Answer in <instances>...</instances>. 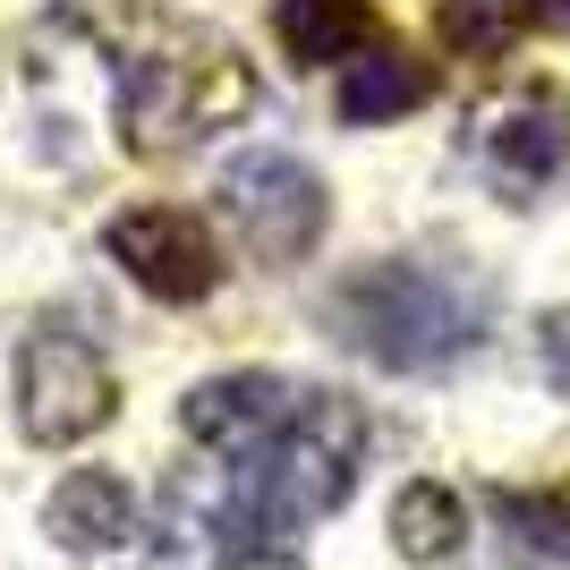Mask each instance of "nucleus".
<instances>
[{
  "instance_id": "13",
  "label": "nucleus",
  "mask_w": 570,
  "mask_h": 570,
  "mask_svg": "<svg viewBox=\"0 0 570 570\" xmlns=\"http://www.w3.org/2000/svg\"><path fill=\"white\" fill-rule=\"evenodd\" d=\"M434 35H443V51H460V60H511V51L537 35V9L528 0H443L434 9Z\"/></svg>"
},
{
  "instance_id": "7",
  "label": "nucleus",
  "mask_w": 570,
  "mask_h": 570,
  "mask_svg": "<svg viewBox=\"0 0 570 570\" xmlns=\"http://www.w3.org/2000/svg\"><path fill=\"white\" fill-rule=\"evenodd\" d=\"M102 256L163 307H196L222 289V247L205 230V214L188 205H137V214H111L102 222Z\"/></svg>"
},
{
  "instance_id": "1",
  "label": "nucleus",
  "mask_w": 570,
  "mask_h": 570,
  "mask_svg": "<svg viewBox=\"0 0 570 570\" xmlns=\"http://www.w3.org/2000/svg\"><path fill=\"white\" fill-rule=\"evenodd\" d=\"M51 26L111 77V119L137 163H170L256 111V69L222 26L170 0H60Z\"/></svg>"
},
{
  "instance_id": "11",
  "label": "nucleus",
  "mask_w": 570,
  "mask_h": 570,
  "mask_svg": "<svg viewBox=\"0 0 570 570\" xmlns=\"http://www.w3.org/2000/svg\"><path fill=\"white\" fill-rule=\"evenodd\" d=\"M383 35V18L366 0H273V43L298 60V69H341Z\"/></svg>"
},
{
  "instance_id": "2",
  "label": "nucleus",
  "mask_w": 570,
  "mask_h": 570,
  "mask_svg": "<svg viewBox=\"0 0 570 570\" xmlns=\"http://www.w3.org/2000/svg\"><path fill=\"white\" fill-rule=\"evenodd\" d=\"M357 469H366V409L324 383H289L256 443L222 460V502L238 511V528L298 546L357 494Z\"/></svg>"
},
{
  "instance_id": "15",
  "label": "nucleus",
  "mask_w": 570,
  "mask_h": 570,
  "mask_svg": "<svg viewBox=\"0 0 570 570\" xmlns=\"http://www.w3.org/2000/svg\"><path fill=\"white\" fill-rule=\"evenodd\" d=\"M537 366H546V383L570 401V307H553L546 324H537Z\"/></svg>"
},
{
  "instance_id": "9",
  "label": "nucleus",
  "mask_w": 570,
  "mask_h": 570,
  "mask_svg": "<svg viewBox=\"0 0 570 570\" xmlns=\"http://www.w3.org/2000/svg\"><path fill=\"white\" fill-rule=\"evenodd\" d=\"M43 528H51L60 553H111L137 528V494H128L119 469H69L43 502Z\"/></svg>"
},
{
  "instance_id": "14",
  "label": "nucleus",
  "mask_w": 570,
  "mask_h": 570,
  "mask_svg": "<svg viewBox=\"0 0 570 570\" xmlns=\"http://www.w3.org/2000/svg\"><path fill=\"white\" fill-rule=\"evenodd\" d=\"M485 511L502 520V537H511L520 553L570 562V476H553V485H494Z\"/></svg>"
},
{
  "instance_id": "10",
  "label": "nucleus",
  "mask_w": 570,
  "mask_h": 570,
  "mask_svg": "<svg viewBox=\"0 0 570 570\" xmlns=\"http://www.w3.org/2000/svg\"><path fill=\"white\" fill-rule=\"evenodd\" d=\"M426 95H434V69L417 51L383 43V35L357 51V60H341V119H350V128H383V119L417 111Z\"/></svg>"
},
{
  "instance_id": "16",
  "label": "nucleus",
  "mask_w": 570,
  "mask_h": 570,
  "mask_svg": "<svg viewBox=\"0 0 570 570\" xmlns=\"http://www.w3.org/2000/svg\"><path fill=\"white\" fill-rule=\"evenodd\" d=\"M537 9V26H553V35H570V0H528Z\"/></svg>"
},
{
  "instance_id": "3",
  "label": "nucleus",
  "mask_w": 570,
  "mask_h": 570,
  "mask_svg": "<svg viewBox=\"0 0 570 570\" xmlns=\"http://www.w3.org/2000/svg\"><path fill=\"white\" fill-rule=\"evenodd\" d=\"M324 315H333V341H350L357 357H375L392 375H443L469 350H485L494 289L460 264L383 256V264H357L324 298Z\"/></svg>"
},
{
  "instance_id": "8",
  "label": "nucleus",
  "mask_w": 570,
  "mask_h": 570,
  "mask_svg": "<svg viewBox=\"0 0 570 570\" xmlns=\"http://www.w3.org/2000/svg\"><path fill=\"white\" fill-rule=\"evenodd\" d=\"M289 375H273V366H238V375H214V383H196L188 401H179V426H188V443H205L214 460L247 452L264 434V417L282 409Z\"/></svg>"
},
{
  "instance_id": "17",
  "label": "nucleus",
  "mask_w": 570,
  "mask_h": 570,
  "mask_svg": "<svg viewBox=\"0 0 570 570\" xmlns=\"http://www.w3.org/2000/svg\"><path fill=\"white\" fill-rule=\"evenodd\" d=\"M476 570H528V562H476Z\"/></svg>"
},
{
  "instance_id": "12",
  "label": "nucleus",
  "mask_w": 570,
  "mask_h": 570,
  "mask_svg": "<svg viewBox=\"0 0 570 570\" xmlns=\"http://www.w3.org/2000/svg\"><path fill=\"white\" fill-rule=\"evenodd\" d=\"M392 546H401V562H452L469 546V502L452 485H434V476L401 485L392 494Z\"/></svg>"
},
{
  "instance_id": "4",
  "label": "nucleus",
  "mask_w": 570,
  "mask_h": 570,
  "mask_svg": "<svg viewBox=\"0 0 570 570\" xmlns=\"http://www.w3.org/2000/svg\"><path fill=\"white\" fill-rule=\"evenodd\" d=\"M111 409H119V375L86 333L35 324V333L18 341V434L26 443L69 452V443L111 426Z\"/></svg>"
},
{
  "instance_id": "6",
  "label": "nucleus",
  "mask_w": 570,
  "mask_h": 570,
  "mask_svg": "<svg viewBox=\"0 0 570 570\" xmlns=\"http://www.w3.org/2000/svg\"><path fill=\"white\" fill-rule=\"evenodd\" d=\"M469 163L485 170V188H494L502 205H537V196L562 179V163H570V102H562V86L528 77V86H502L494 102H476Z\"/></svg>"
},
{
  "instance_id": "5",
  "label": "nucleus",
  "mask_w": 570,
  "mask_h": 570,
  "mask_svg": "<svg viewBox=\"0 0 570 570\" xmlns=\"http://www.w3.org/2000/svg\"><path fill=\"white\" fill-rule=\"evenodd\" d=\"M222 222L238 230V247L256 264H307L315 247H324V230H333V196H324V179H315L298 154H238L230 170H222Z\"/></svg>"
}]
</instances>
